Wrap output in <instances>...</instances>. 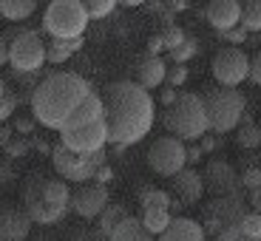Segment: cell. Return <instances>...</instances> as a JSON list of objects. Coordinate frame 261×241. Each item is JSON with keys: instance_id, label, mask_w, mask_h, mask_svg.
I'll return each mask as SVG.
<instances>
[{"instance_id": "1", "label": "cell", "mask_w": 261, "mask_h": 241, "mask_svg": "<svg viewBox=\"0 0 261 241\" xmlns=\"http://www.w3.org/2000/svg\"><path fill=\"white\" fill-rule=\"evenodd\" d=\"M102 108H105V128H108V142L119 148L142 142L153 128L156 119V102L145 91L142 85L119 79L111 83L102 94Z\"/></svg>"}, {"instance_id": "2", "label": "cell", "mask_w": 261, "mask_h": 241, "mask_svg": "<svg viewBox=\"0 0 261 241\" xmlns=\"http://www.w3.org/2000/svg\"><path fill=\"white\" fill-rule=\"evenodd\" d=\"M91 91L88 79H83L74 71H51L34 85L32 91V114L34 122L43 128L63 130L74 111L85 102V97Z\"/></svg>"}, {"instance_id": "3", "label": "cell", "mask_w": 261, "mask_h": 241, "mask_svg": "<svg viewBox=\"0 0 261 241\" xmlns=\"http://www.w3.org/2000/svg\"><path fill=\"white\" fill-rule=\"evenodd\" d=\"M71 207V190L63 179L34 176L26 179L23 184V210L34 224H54L60 222Z\"/></svg>"}, {"instance_id": "4", "label": "cell", "mask_w": 261, "mask_h": 241, "mask_svg": "<svg viewBox=\"0 0 261 241\" xmlns=\"http://www.w3.org/2000/svg\"><path fill=\"white\" fill-rule=\"evenodd\" d=\"M162 125L170 130V137L182 139V142H199L204 133H210L207 111L199 94L193 91H179V99L170 108H165Z\"/></svg>"}, {"instance_id": "5", "label": "cell", "mask_w": 261, "mask_h": 241, "mask_svg": "<svg viewBox=\"0 0 261 241\" xmlns=\"http://www.w3.org/2000/svg\"><path fill=\"white\" fill-rule=\"evenodd\" d=\"M204 111H207V122L213 133H227L242 125V119L247 117V99L242 91L236 88H222V85H210L202 94Z\"/></svg>"}, {"instance_id": "6", "label": "cell", "mask_w": 261, "mask_h": 241, "mask_svg": "<svg viewBox=\"0 0 261 241\" xmlns=\"http://www.w3.org/2000/svg\"><path fill=\"white\" fill-rule=\"evenodd\" d=\"M88 23L83 0H54L43 12V32L51 34V40H80Z\"/></svg>"}, {"instance_id": "7", "label": "cell", "mask_w": 261, "mask_h": 241, "mask_svg": "<svg viewBox=\"0 0 261 241\" xmlns=\"http://www.w3.org/2000/svg\"><path fill=\"white\" fill-rule=\"evenodd\" d=\"M105 162H108V153H105V150L88 153V156H80V153L68 150L65 145H60V142L51 148V165H54V170L60 173L63 182H80V184L94 182L97 170L105 168Z\"/></svg>"}, {"instance_id": "8", "label": "cell", "mask_w": 261, "mask_h": 241, "mask_svg": "<svg viewBox=\"0 0 261 241\" xmlns=\"http://www.w3.org/2000/svg\"><path fill=\"white\" fill-rule=\"evenodd\" d=\"M9 65L20 77H32L46 65V43L40 40L37 32L20 29V34L9 43Z\"/></svg>"}, {"instance_id": "9", "label": "cell", "mask_w": 261, "mask_h": 241, "mask_svg": "<svg viewBox=\"0 0 261 241\" xmlns=\"http://www.w3.org/2000/svg\"><path fill=\"white\" fill-rule=\"evenodd\" d=\"M148 168L159 176H176L188 168V145L176 137H159L148 148Z\"/></svg>"}, {"instance_id": "10", "label": "cell", "mask_w": 261, "mask_h": 241, "mask_svg": "<svg viewBox=\"0 0 261 241\" xmlns=\"http://www.w3.org/2000/svg\"><path fill=\"white\" fill-rule=\"evenodd\" d=\"M247 204H244L242 193L233 196H216L213 202L207 204V216H204V235H219L230 227H239L244 216H247Z\"/></svg>"}, {"instance_id": "11", "label": "cell", "mask_w": 261, "mask_h": 241, "mask_svg": "<svg viewBox=\"0 0 261 241\" xmlns=\"http://www.w3.org/2000/svg\"><path fill=\"white\" fill-rule=\"evenodd\" d=\"M210 71H213V79L222 88H239L244 79H250V57L242 48L224 46L213 54Z\"/></svg>"}, {"instance_id": "12", "label": "cell", "mask_w": 261, "mask_h": 241, "mask_svg": "<svg viewBox=\"0 0 261 241\" xmlns=\"http://www.w3.org/2000/svg\"><path fill=\"white\" fill-rule=\"evenodd\" d=\"M60 145H65L68 150H74V153H80V156H88V153L105 150V145H108V128H105V119L91 122V125H83V128L60 130Z\"/></svg>"}, {"instance_id": "13", "label": "cell", "mask_w": 261, "mask_h": 241, "mask_svg": "<svg viewBox=\"0 0 261 241\" xmlns=\"http://www.w3.org/2000/svg\"><path fill=\"white\" fill-rule=\"evenodd\" d=\"M108 204H111L108 188L99 182H85L71 193V210L83 219H99Z\"/></svg>"}, {"instance_id": "14", "label": "cell", "mask_w": 261, "mask_h": 241, "mask_svg": "<svg viewBox=\"0 0 261 241\" xmlns=\"http://www.w3.org/2000/svg\"><path fill=\"white\" fill-rule=\"evenodd\" d=\"M204 188L216 196H233L242 193V182H239V173L233 170V165L227 159H210L207 168H204Z\"/></svg>"}, {"instance_id": "15", "label": "cell", "mask_w": 261, "mask_h": 241, "mask_svg": "<svg viewBox=\"0 0 261 241\" xmlns=\"http://www.w3.org/2000/svg\"><path fill=\"white\" fill-rule=\"evenodd\" d=\"M204 17L216 32H233L242 23V3L239 0H213L204 9Z\"/></svg>"}, {"instance_id": "16", "label": "cell", "mask_w": 261, "mask_h": 241, "mask_svg": "<svg viewBox=\"0 0 261 241\" xmlns=\"http://www.w3.org/2000/svg\"><path fill=\"white\" fill-rule=\"evenodd\" d=\"M32 224L34 222L23 207H3L0 210V241H26Z\"/></svg>"}, {"instance_id": "17", "label": "cell", "mask_w": 261, "mask_h": 241, "mask_svg": "<svg viewBox=\"0 0 261 241\" xmlns=\"http://www.w3.org/2000/svg\"><path fill=\"white\" fill-rule=\"evenodd\" d=\"M204 179H202V173L199 170H193V168H185L182 173H176L173 176V193H176V202L182 204H196L199 199L204 196Z\"/></svg>"}, {"instance_id": "18", "label": "cell", "mask_w": 261, "mask_h": 241, "mask_svg": "<svg viewBox=\"0 0 261 241\" xmlns=\"http://www.w3.org/2000/svg\"><path fill=\"white\" fill-rule=\"evenodd\" d=\"M159 241H207L204 227L188 216H173L170 227L159 235Z\"/></svg>"}, {"instance_id": "19", "label": "cell", "mask_w": 261, "mask_h": 241, "mask_svg": "<svg viewBox=\"0 0 261 241\" xmlns=\"http://www.w3.org/2000/svg\"><path fill=\"white\" fill-rule=\"evenodd\" d=\"M165 77H168V63L162 57H145L137 65V79L134 83L142 85L145 91H150V88H159L165 83Z\"/></svg>"}, {"instance_id": "20", "label": "cell", "mask_w": 261, "mask_h": 241, "mask_svg": "<svg viewBox=\"0 0 261 241\" xmlns=\"http://www.w3.org/2000/svg\"><path fill=\"white\" fill-rule=\"evenodd\" d=\"M99 119H105L102 97H99V94H88V97H85V102L80 105L71 117H68V122L63 125V130H65V128H83V125L99 122Z\"/></svg>"}, {"instance_id": "21", "label": "cell", "mask_w": 261, "mask_h": 241, "mask_svg": "<svg viewBox=\"0 0 261 241\" xmlns=\"http://www.w3.org/2000/svg\"><path fill=\"white\" fill-rule=\"evenodd\" d=\"M83 48V37L80 40H51L46 43V63L51 65H63Z\"/></svg>"}, {"instance_id": "22", "label": "cell", "mask_w": 261, "mask_h": 241, "mask_svg": "<svg viewBox=\"0 0 261 241\" xmlns=\"http://www.w3.org/2000/svg\"><path fill=\"white\" fill-rule=\"evenodd\" d=\"M108 241H156V238H153V235L142 227V222H139V219L128 216L122 224H117V227H114V233L108 235Z\"/></svg>"}, {"instance_id": "23", "label": "cell", "mask_w": 261, "mask_h": 241, "mask_svg": "<svg viewBox=\"0 0 261 241\" xmlns=\"http://www.w3.org/2000/svg\"><path fill=\"white\" fill-rule=\"evenodd\" d=\"M34 12H37V3L34 0H0V17H6L9 23L29 20Z\"/></svg>"}, {"instance_id": "24", "label": "cell", "mask_w": 261, "mask_h": 241, "mask_svg": "<svg viewBox=\"0 0 261 241\" xmlns=\"http://www.w3.org/2000/svg\"><path fill=\"white\" fill-rule=\"evenodd\" d=\"M236 142H239V148H244V150H255L261 145V128L253 122L250 114L242 119V125L236 128Z\"/></svg>"}, {"instance_id": "25", "label": "cell", "mask_w": 261, "mask_h": 241, "mask_svg": "<svg viewBox=\"0 0 261 241\" xmlns=\"http://www.w3.org/2000/svg\"><path fill=\"white\" fill-rule=\"evenodd\" d=\"M139 222H142V227L156 238V235H162L165 230L170 227L173 216H170V210H142V219H139Z\"/></svg>"}, {"instance_id": "26", "label": "cell", "mask_w": 261, "mask_h": 241, "mask_svg": "<svg viewBox=\"0 0 261 241\" xmlns=\"http://www.w3.org/2000/svg\"><path fill=\"white\" fill-rule=\"evenodd\" d=\"M139 204L142 210H170L173 199H170L168 190H159V188H145L139 193Z\"/></svg>"}, {"instance_id": "27", "label": "cell", "mask_w": 261, "mask_h": 241, "mask_svg": "<svg viewBox=\"0 0 261 241\" xmlns=\"http://www.w3.org/2000/svg\"><path fill=\"white\" fill-rule=\"evenodd\" d=\"M239 26L247 34H258L261 32V0H250L242 6V23Z\"/></svg>"}, {"instance_id": "28", "label": "cell", "mask_w": 261, "mask_h": 241, "mask_svg": "<svg viewBox=\"0 0 261 241\" xmlns=\"http://www.w3.org/2000/svg\"><path fill=\"white\" fill-rule=\"evenodd\" d=\"M125 219H128V210H125L122 204H108V207H105V213L99 216V230H102L105 235H111L114 227H117V224H122Z\"/></svg>"}, {"instance_id": "29", "label": "cell", "mask_w": 261, "mask_h": 241, "mask_svg": "<svg viewBox=\"0 0 261 241\" xmlns=\"http://www.w3.org/2000/svg\"><path fill=\"white\" fill-rule=\"evenodd\" d=\"M196 51H199V43H196L193 37H188L179 48H173V51H170V60H173V65H185L188 60L196 57Z\"/></svg>"}, {"instance_id": "30", "label": "cell", "mask_w": 261, "mask_h": 241, "mask_svg": "<svg viewBox=\"0 0 261 241\" xmlns=\"http://www.w3.org/2000/svg\"><path fill=\"white\" fill-rule=\"evenodd\" d=\"M117 9L114 0H88L85 3V12H88V20H102Z\"/></svg>"}, {"instance_id": "31", "label": "cell", "mask_w": 261, "mask_h": 241, "mask_svg": "<svg viewBox=\"0 0 261 241\" xmlns=\"http://www.w3.org/2000/svg\"><path fill=\"white\" fill-rule=\"evenodd\" d=\"M239 230H242L244 235H250V238H261V213H253V210H250L242 222H239Z\"/></svg>"}, {"instance_id": "32", "label": "cell", "mask_w": 261, "mask_h": 241, "mask_svg": "<svg viewBox=\"0 0 261 241\" xmlns=\"http://www.w3.org/2000/svg\"><path fill=\"white\" fill-rule=\"evenodd\" d=\"M159 37H162V46L168 48V51H173V48H179L185 40H188V34H185L179 26H168L162 34H159Z\"/></svg>"}, {"instance_id": "33", "label": "cell", "mask_w": 261, "mask_h": 241, "mask_svg": "<svg viewBox=\"0 0 261 241\" xmlns=\"http://www.w3.org/2000/svg\"><path fill=\"white\" fill-rule=\"evenodd\" d=\"M239 182H242V190L253 193L255 188H261V168H247L242 176H239Z\"/></svg>"}, {"instance_id": "34", "label": "cell", "mask_w": 261, "mask_h": 241, "mask_svg": "<svg viewBox=\"0 0 261 241\" xmlns=\"http://www.w3.org/2000/svg\"><path fill=\"white\" fill-rule=\"evenodd\" d=\"M17 102H20V99L14 97V94H3V97H0V122H6V119L14 117Z\"/></svg>"}, {"instance_id": "35", "label": "cell", "mask_w": 261, "mask_h": 241, "mask_svg": "<svg viewBox=\"0 0 261 241\" xmlns=\"http://www.w3.org/2000/svg\"><path fill=\"white\" fill-rule=\"evenodd\" d=\"M168 85L170 88H179V85H185L188 83V68L185 65H168Z\"/></svg>"}, {"instance_id": "36", "label": "cell", "mask_w": 261, "mask_h": 241, "mask_svg": "<svg viewBox=\"0 0 261 241\" xmlns=\"http://www.w3.org/2000/svg\"><path fill=\"white\" fill-rule=\"evenodd\" d=\"M3 148H6V153H9L12 159H17V156H26V153H29V142H26L23 137H17V139H12V142H6Z\"/></svg>"}, {"instance_id": "37", "label": "cell", "mask_w": 261, "mask_h": 241, "mask_svg": "<svg viewBox=\"0 0 261 241\" xmlns=\"http://www.w3.org/2000/svg\"><path fill=\"white\" fill-rule=\"evenodd\" d=\"M216 241H261V238H250V235H244L239 227H230V230L216 235Z\"/></svg>"}, {"instance_id": "38", "label": "cell", "mask_w": 261, "mask_h": 241, "mask_svg": "<svg viewBox=\"0 0 261 241\" xmlns=\"http://www.w3.org/2000/svg\"><path fill=\"white\" fill-rule=\"evenodd\" d=\"M250 83L261 85V48L250 57Z\"/></svg>"}, {"instance_id": "39", "label": "cell", "mask_w": 261, "mask_h": 241, "mask_svg": "<svg viewBox=\"0 0 261 241\" xmlns=\"http://www.w3.org/2000/svg\"><path fill=\"white\" fill-rule=\"evenodd\" d=\"M176 99H179V91H176V88H170V85H165L162 94H159V102H162L165 108H170V105L176 102Z\"/></svg>"}, {"instance_id": "40", "label": "cell", "mask_w": 261, "mask_h": 241, "mask_svg": "<svg viewBox=\"0 0 261 241\" xmlns=\"http://www.w3.org/2000/svg\"><path fill=\"white\" fill-rule=\"evenodd\" d=\"M14 130H17V133H26V137H32V130H34V117H32V119H29V117L14 119Z\"/></svg>"}, {"instance_id": "41", "label": "cell", "mask_w": 261, "mask_h": 241, "mask_svg": "<svg viewBox=\"0 0 261 241\" xmlns=\"http://www.w3.org/2000/svg\"><path fill=\"white\" fill-rule=\"evenodd\" d=\"M247 37H250V34L244 32L242 26H239V29H233V32H224V40H227V43H233V46H239V43H244Z\"/></svg>"}, {"instance_id": "42", "label": "cell", "mask_w": 261, "mask_h": 241, "mask_svg": "<svg viewBox=\"0 0 261 241\" xmlns=\"http://www.w3.org/2000/svg\"><path fill=\"white\" fill-rule=\"evenodd\" d=\"M199 148H202V153H213V150L219 148V139H216L213 133H204V137L199 139Z\"/></svg>"}, {"instance_id": "43", "label": "cell", "mask_w": 261, "mask_h": 241, "mask_svg": "<svg viewBox=\"0 0 261 241\" xmlns=\"http://www.w3.org/2000/svg\"><path fill=\"white\" fill-rule=\"evenodd\" d=\"M202 156H204V153H202V148H199V145H188V165H190V168L202 162Z\"/></svg>"}, {"instance_id": "44", "label": "cell", "mask_w": 261, "mask_h": 241, "mask_svg": "<svg viewBox=\"0 0 261 241\" xmlns=\"http://www.w3.org/2000/svg\"><path fill=\"white\" fill-rule=\"evenodd\" d=\"M250 207H253V213H261V188H255L250 193Z\"/></svg>"}, {"instance_id": "45", "label": "cell", "mask_w": 261, "mask_h": 241, "mask_svg": "<svg viewBox=\"0 0 261 241\" xmlns=\"http://www.w3.org/2000/svg\"><path fill=\"white\" fill-rule=\"evenodd\" d=\"M9 63V40L0 34V65H6Z\"/></svg>"}, {"instance_id": "46", "label": "cell", "mask_w": 261, "mask_h": 241, "mask_svg": "<svg viewBox=\"0 0 261 241\" xmlns=\"http://www.w3.org/2000/svg\"><path fill=\"white\" fill-rule=\"evenodd\" d=\"M111 176H114V173H111V168L105 165V168H99V170H97V176H94V182L105 184V182H108V179H111Z\"/></svg>"}, {"instance_id": "47", "label": "cell", "mask_w": 261, "mask_h": 241, "mask_svg": "<svg viewBox=\"0 0 261 241\" xmlns=\"http://www.w3.org/2000/svg\"><path fill=\"white\" fill-rule=\"evenodd\" d=\"M148 48H150V57H159V51H162V37H153V40H150V43H148Z\"/></svg>"}, {"instance_id": "48", "label": "cell", "mask_w": 261, "mask_h": 241, "mask_svg": "<svg viewBox=\"0 0 261 241\" xmlns=\"http://www.w3.org/2000/svg\"><path fill=\"white\" fill-rule=\"evenodd\" d=\"M3 94H6V83H3V79H0V97H3Z\"/></svg>"}, {"instance_id": "49", "label": "cell", "mask_w": 261, "mask_h": 241, "mask_svg": "<svg viewBox=\"0 0 261 241\" xmlns=\"http://www.w3.org/2000/svg\"><path fill=\"white\" fill-rule=\"evenodd\" d=\"M0 20H3V17H0Z\"/></svg>"}, {"instance_id": "50", "label": "cell", "mask_w": 261, "mask_h": 241, "mask_svg": "<svg viewBox=\"0 0 261 241\" xmlns=\"http://www.w3.org/2000/svg\"><path fill=\"white\" fill-rule=\"evenodd\" d=\"M0 184H3V182H0Z\"/></svg>"}]
</instances>
